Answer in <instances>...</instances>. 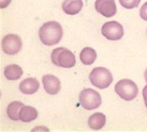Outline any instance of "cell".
Returning a JSON list of instances; mask_svg holds the SVG:
<instances>
[{"instance_id":"18","label":"cell","mask_w":147,"mask_h":132,"mask_svg":"<svg viewBox=\"0 0 147 132\" xmlns=\"http://www.w3.org/2000/svg\"><path fill=\"white\" fill-rule=\"evenodd\" d=\"M140 16L142 19L147 20V2L142 7L141 10H140Z\"/></svg>"},{"instance_id":"7","label":"cell","mask_w":147,"mask_h":132,"mask_svg":"<svg viewBox=\"0 0 147 132\" xmlns=\"http://www.w3.org/2000/svg\"><path fill=\"white\" fill-rule=\"evenodd\" d=\"M22 48V40L15 34H8L5 36L2 40V49L7 54L14 55L20 52Z\"/></svg>"},{"instance_id":"20","label":"cell","mask_w":147,"mask_h":132,"mask_svg":"<svg viewBox=\"0 0 147 132\" xmlns=\"http://www.w3.org/2000/svg\"><path fill=\"white\" fill-rule=\"evenodd\" d=\"M142 95H144V104L145 107H147V84L145 85V87L142 90Z\"/></svg>"},{"instance_id":"11","label":"cell","mask_w":147,"mask_h":132,"mask_svg":"<svg viewBox=\"0 0 147 132\" xmlns=\"http://www.w3.org/2000/svg\"><path fill=\"white\" fill-rule=\"evenodd\" d=\"M62 7L63 12L67 15H76L82 9L83 1L82 0H64Z\"/></svg>"},{"instance_id":"21","label":"cell","mask_w":147,"mask_h":132,"mask_svg":"<svg viewBox=\"0 0 147 132\" xmlns=\"http://www.w3.org/2000/svg\"><path fill=\"white\" fill-rule=\"evenodd\" d=\"M144 78H145V81H146V83H147V69L144 72Z\"/></svg>"},{"instance_id":"14","label":"cell","mask_w":147,"mask_h":132,"mask_svg":"<svg viewBox=\"0 0 147 132\" xmlns=\"http://www.w3.org/2000/svg\"><path fill=\"white\" fill-rule=\"evenodd\" d=\"M106 123V117L102 113L93 114L88 119V126L92 129H100L104 127Z\"/></svg>"},{"instance_id":"1","label":"cell","mask_w":147,"mask_h":132,"mask_svg":"<svg viewBox=\"0 0 147 132\" xmlns=\"http://www.w3.org/2000/svg\"><path fill=\"white\" fill-rule=\"evenodd\" d=\"M40 39L44 45L52 46L59 43L63 37L62 26L56 21H49L40 27L39 31Z\"/></svg>"},{"instance_id":"16","label":"cell","mask_w":147,"mask_h":132,"mask_svg":"<svg viewBox=\"0 0 147 132\" xmlns=\"http://www.w3.org/2000/svg\"><path fill=\"white\" fill-rule=\"evenodd\" d=\"M23 106H24V105L20 101L11 102L8 105L7 110L8 117L14 121H17L20 119V109L22 108Z\"/></svg>"},{"instance_id":"19","label":"cell","mask_w":147,"mask_h":132,"mask_svg":"<svg viewBox=\"0 0 147 132\" xmlns=\"http://www.w3.org/2000/svg\"><path fill=\"white\" fill-rule=\"evenodd\" d=\"M11 0H0V7L1 8H5L7 7L9 4H10Z\"/></svg>"},{"instance_id":"15","label":"cell","mask_w":147,"mask_h":132,"mask_svg":"<svg viewBox=\"0 0 147 132\" xmlns=\"http://www.w3.org/2000/svg\"><path fill=\"white\" fill-rule=\"evenodd\" d=\"M96 59V52L94 49L86 47L82 50L80 53V60L85 65H91Z\"/></svg>"},{"instance_id":"9","label":"cell","mask_w":147,"mask_h":132,"mask_svg":"<svg viewBox=\"0 0 147 132\" xmlns=\"http://www.w3.org/2000/svg\"><path fill=\"white\" fill-rule=\"evenodd\" d=\"M42 84L45 91L49 94H56L61 89V82L56 76L47 74L42 77Z\"/></svg>"},{"instance_id":"8","label":"cell","mask_w":147,"mask_h":132,"mask_svg":"<svg viewBox=\"0 0 147 132\" xmlns=\"http://www.w3.org/2000/svg\"><path fill=\"white\" fill-rule=\"evenodd\" d=\"M96 10L106 17L116 15L117 7L114 0H96L95 3Z\"/></svg>"},{"instance_id":"10","label":"cell","mask_w":147,"mask_h":132,"mask_svg":"<svg viewBox=\"0 0 147 132\" xmlns=\"http://www.w3.org/2000/svg\"><path fill=\"white\" fill-rule=\"evenodd\" d=\"M40 88L39 81L35 78H27L20 84V90L22 94H32L36 93Z\"/></svg>"},{"instance_id":"4","label":"cell","mask_w":147,"mask_h":132,"mask_svg":"<svg viewBox=\"0 0 147 132\" xmlns=\"http://www.w3.org/2000/svg\"><path fill=\"white\" fill-rule=\"evenodd\" d=\"M115 92L121 98L126 101H131L137 96L138 87L133 81L130 79H122L115 85Z\"/></svg>"},{"instance_id":"3","label":"cell","mask_w":147,"mask_h":132,"mask_svg":"<svg viewBox=\"0 0 147 132\" xmlns=\"http://www.w3.org/2000/svg\"><path fill=\"white\" fill-rule=\"evenodd\" d=\"M89 80L91 84L96 88L105 89L108 88L111 84L113 81V77L107 68L98 67L92 70L89 75Z\"/></svg>"},{"instance_id":"2","label":"cell","mask_w":147,"mask_h":132,"mask_svg":"<svg viewBox=\"0 0 147 132\" xmlns=\"http://www.w3.org/2000/svg\"><path fill=\"white\" fill-rule=\"evenodd\" d=\"M51 58L54 65L62 68H72L76 62L75 54L65 48L54 49Z\"/></svg>"},{"instance_id":"17","label":"cell","mask_w":147,"mask_h":132,"mask_svg":"<svg viewBox=\"0 0 147 132\" xmlns=\"http://www.w3.org/2000/svg\"><path fill=\"white\" fill-rule=\"evenodd\" d=\"M141 0H119L121 5L127 8V9H132L139 6Z\"/></svg>"},{"instance_id":"13","label":"cell","mask_w":147,"mask_h":132,"mask_svg":"<svg viewBox=\"0 0 147 132\" xmlns=\"http://www.w3.org/2000/svg\"><path fill=\"white\" fill-rule=\"evenodd\" d=\"M4 74L7 80L15 81L20 78L21 75L23 74V71L20 68V66H18L17 64H10L5 68Z\"/></svg>"},{"instance_id":"6","label":"cell","mask_w":147,"mask_h":132,"mask_svg":"<svg viewBox=\"0 0 147 132\" xmlns=\"http://www.w3.org/2000/svg\"><path fill=\"white\" fill-rule=\"evenodd\" d=\"M101 33L106 39L110 40H118L122 38L124 29L121 24L117 21L106 22L101 29Z\"/></svg>"},{"instance_id":"5","label":"cell","mask_w":147,"mask_h":132,"mask_svg":"<svg viewBox=\"0 0 147 132\" xmlns=\"http://www.w3.org/2000/svg\"><path fill=\"white\" fill-rule=\"evenodd\" d=\"M79 101L81 106L86 110H93L101 105V96L96 91L86 88L79 94Z\"/></svg>"},{"instance_id":"12","label":"cell","mask_w":147,"mask_h":132,"mask_svg":"<svg viewBox=\"0 0 147 132\" xmlns=\"http://www.w3.org/2000/svg\"><path fill=\"white\" fill-rule=\"evenodd\" d=\"M38 117V112L32 107L23 106L20 112V120L22 122H30L36 119Z\"/></svg>"}]
</instances>
